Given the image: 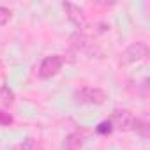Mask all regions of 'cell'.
Masks as SVG:
<instances>
[{
    "label": "cell",
    "instance_id": "1",
    "mask_svg": "<svg viewBox=\"0 0 150 150\" xmlns=\"http://www.w3.org/2000/svg\"><path fill=\"white\" fill-rule=\"evenodd\" d=\"M72 99L76 104L85 106H101L108 99V92L97 87H80L72 92Z\"/></svg>",
    "mask_w": 150,
    "mask_h": 150
},
{
    "label": "cell",
    "instance_id": "2",
    "mask_svg": "<svg viewBox=\"0 0 150 150\" xmlns=\"http://www.w3.org/2000/svg\"><path fill=\"white\" fill-rule=\"evenodd\" d=\"M62 65H64V58L60 55H50V57L42 58L37 74H39L41 80H50V78L57 76V74L60 72Z\"/></svg>",
    "mask_w": 150,
    "mask_h": 150
},
{
    "label": "cell",
    "instance_id": "3",
    "mask_svg": "<svg viewBox=\"0 0 150 150\" xmlns=\"http://www.w3.org/2000/svg\"><path fill=\"white\" fill-rule=\"evenodd\" d=\"M148 55V46L146 42H132L124 53H122V64H134L145 60Z\"/></svg>",
    "mask_w": 150,
    "mask_h": 150
},
{
    "label": "cell",
    "instance_id": "4",
    "mask_svg": "<svg viewBox=\"0 0 150 150\" xmlns=\"http://www.w3.org/2000/svg\"><path fill=\"white\" fill-rule=\"evenodd\" d=\"M111 127L113 129H118V131H131L132 127V122H134V115L129 111V110H113L111 113Z\"/></svg>",
    "mask_w": 150,
    "mask_h": 150
},
{
    "label": "cell",
    "instance_id": "5",
    "mask_svg": "<svg viewBox=\"0 0 150 150\" xmlns=\"http://www.w3.org/2000/svg\"><path fill=\"white\" fill-rule=\"evenodd\" d=\"M62 9L65 11L67 18H69L74 25H76V27H80V28L85 27L87 18H85V13H83V9H81L80 6L72 4V2H62Z\"/></svg>",
    "mask_w": 150,
    "mask_h": 150
},
{
    "label": "cell",
    "instance_id": "6",
    "mask_svg": "<svg viewBox=\"0 0 150 150\" xmlns=\"http://www.w3.org/2000/svg\"><path fill=\"white\" fill-rule=\"evenodd\" d=\"M64 150H81L83 148V136H80L78 132H71L64 138Z\"/></svg>",
    "mask_w": 150,
    "mask_h": 150
},
{
    "label": "cell",
    "instance_id": "7",
    "mask_svg": "<svg viewBox=\"0 0 150 150\" xmlns=\"http://www.w3.org/2000/svg\"><path fill=\"white\" fill-rule=\"evenodd\" d=\"M131 131H134V132H136V134H139L141 138H148V136H150L148 122H146L145 118H139V117H134V122H132Z\"/></svg>",
    "mask_w": 150,
    "mask_h": 150
},
{
    "label": "cell",
    "instance_id": "8",
    "mask_svg": "<svg viewBox=\"0 0 150 150\" xmlns=\"http://www.w3.org/2000/svg\"><path fill=\"white\" fill-rule=\"evenodd\" d=\"M21 150H44L41 141L39 139H34V138H25L23 143H21Z\"/></svg>",
    "mask_w": 150,
    "mask_h": 150
},
{
    "label": "cell",
    "instance_id": "9",
    "mask_svg": "<svg viewBox=\"0 0 150 150\" xmlns=\"http://www.w3.org/2000/svg\"><path fill=\"white\" fill-rule=\"evenodd\" d=\"M0 99L4 101V104L11 106V104L14 103V94H13V90H11L9 87H2V88H0Z\"/></svg>",
    "mask_w": 150,
    "mask_h": 150
},
{
    "label": "cell",
    "instance_id": "10",
    "mask_svg": "<svg viewBox=\"0 0 150 150\" xmlns=\"http://www.w3.org/2000/svg\"><path fill=\"white\" fill-rule=\"evenodd\" d=\"M11 18H13V13H11V9H7V7H4V6H0V27L7 25Z\"/></svg>",
    "mask_w": 150,
    "mask_h": 150
},
{
    "label": "cell",
    "instance_id": "11",
    "mask_svg": "<svg viewBox=\"0 0 150 150\" xmlns=\"http://www.w3.org/2000/svg\"><path fill=\"white\" fill-rule=\"evenodd\" d=\"M96 132H97V134H110V132H113L111 122H110V120H104V122H101V124L96 127Z\"/></svg>",
    "mask_w": 150,
    "mask_h": 150
},
{
    "label": "cell",
    "instance_id": "12",
    "mask_svg": "<svg viewBox=\"0 0 150 150\" xmlns=\"http://www.w3.org/2000/svg\"><path fill=\"white\" fill-rule=\"evenodd\" d=\"M13 122H14V118H13L11 113H7V111H4V110H0V125L9 127Z\"/></svg>",
    "mask_w": 150,
    "mask_h": 150
}]
</instances>
